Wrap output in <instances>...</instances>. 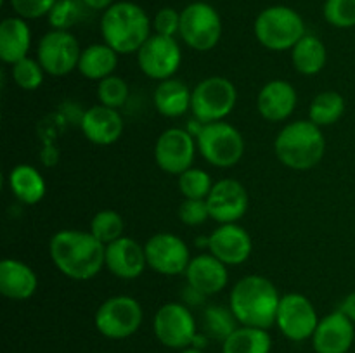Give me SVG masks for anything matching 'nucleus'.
I'll list each match as a JSON object with an SVG mask.
<instances>
[{"label":"nucleus","mask_w":355,"mask_h":353,"mask_svg":"<svg viewBox=\"0 0 355 353\" xmlns=\"http://www.w3.org/2000/svg\"><path fill=\"white\" fill-rule=\"evenodd\" d=\"M196 145L201 156L217 168H232L245 154L241 132L227 121L203 125L196 135Z\"/></svg>","instance_id":"423d86ee"},{"label":"nucleus","mask_w":355,"mask_h":353,"mask_svg":"<svg viewBox=\"0 0 355 353\" xmlns=\"http://www.w3.org/2000/svg\"><path fill=\"white\" fill-rule=\"evenodd\" d=\"M10 75H12L14 83L23 90H37L45 78V71L38 59L30 57V55L14 62L10 66Z\"/></svg>","instance_id":"c9c22d12"},{"label":"nucleus","mask_w":355,"mask_h":353,"mask_svg":"<svg viewBox=\"0 0 355 353\" xmlns=\"http://www.w3.org/2000/svg\"><path fill=\"white\" fill-rule=\"evenodd\" d=\"M83 6L87 7V9L90 10H101V12H104L106 9H110L111 6H113L116 0H82Z\"/></svg>","instance_id":"37998d69"},{"label":"nucleus","mask_w":355,"mask_h":353,"mask_svg":"<svg viewBox=\"0 0 355 353\" xmlns=\"http://www.w3.org/2000/svg\"><path fill=\"white\" fill-rule=\"evenodd\" d=\"M210 173L205 172L203 168L191 166L184 173L179 175V190L184 196V199H207L208 194L211 192Z\"/></svg>","instance_id":"473e14b6"},{"label":"nucleus","mask_w":355,"mask_h":353,"mask_svg":"<svg viewBox=\"0 0 355 353\" xmlns=\"http://www.w3.org/2000/svg\"><path fill=\"white\" fill-rule=\"evenodd\" d=\"M208 249L225 265H243L252 256L253 241L239 224H220L208 237Z\"/></svg>","instance_id":"f3484780"},{"label":"nucleus","mask_w":355,"mask_h":353,"mask_svg":"<svg viewBox=\"0 0 355 353\" xmlns=\"http://www.w3.org/2000/svg\"><path fill=\"white\" fill-rule=\"evenodd\" d=\"M38 287V277L28 263L6 258L0 263V293L14 301L30 300Z\"/></svg>","instance_id":"5701e85b"},{"label":"nucleus","mask_w":355,"mask_h":353,"mask_svg":"<svg viewBox=\"0 0 355 353\" xmlns=\"http://www.w3.org/2000/svg\"><path fill=\"white\" fill-rule=\"evenodd\" d=\"M148 266L162 275L186 273L191 263L189 246L172 232H158L144 244Z\"/></svg>","instance_id":"4468645a"},{"label":"nucleus","mask_w":355,"mask_h":353,"mask_svg":"<svg viewBox=\"0 0 355 353\" xmlns=\"http://www.w3.org/2000/svg\"><path fill=\"white\" fill-rule=\"evenodd\" d=\"M180 38L196 52H208L222 38V17L208 2H191L180 10Z\"/></svg>","instance_id":"6e6552de"},{"label":"nucleus","mask_w":355,"mask_h":353,"mask_svg":"<svg viewBox=\"0 0 355 353\" xmlns=\"http://www.w3.org/2000/svg\"><path fill=\"white\" fill-rule=\"evenodd\" d=\"M55 2L58 0H9L16 16L24 17L28 21L47 16Z\"/></svg>","instance_id":"ea45409f"},{"label":"nucleus","mask_w":355,"mask_h":353,"mask_svg":"<svg viewBox=\"0 0 355 353\" xmlns=\"http://www.w3.org/2000/svg\"><path fill=\"white\" fill-rule=\"evenodd\" d=\"M89 232L96 239H99L104 246L118 241L125 235V220L118 211L114 210H101L90 220Z\"/></svg>","instance_id":"2f4dec72"},{"label":"nucleus","mask_w":355,"mask_h":353,"mask_svg":"<svg viewBox=\"0 0 355 353\" xmlns=\"http://www.w3.org/2000/svg\"><path fill=\"white\" fill-rule=\"evenodd\" d=\"M153 30L156 35L175 37L180 31V12L173 7H162L153 17Z\"/></svg>","instance_id":"58836bf2"},{"label":"nucleus","mask_w":355,"mask_h":353,"mask_svg":"<svg viewBox=\"0 0 355 353\" xmlns=\"http://www.w3.org/2000/svg\"><path fill=\"white\" fill-rule=\"evenodd\" d=\"M180 353H205V352L200 348H194V346H187V348L180 350Z\"/></svg>","instance_id":"c03bdc74"},{"label":"nucleus","mask_w":355,"mask_h":353,"mask_svg":"<svg viewBox=\"0 0 355 353\" xmlns=\"http://www.w3.org/2000/svg\"><path fill=\"white\" fill-rule=\"evenodd\" d=\"M274 152L286 168L297 172L314 168L326 152L321 127L311 120H297L284 125L274 141Z\"/></svg>","instance_id":"20e7f679"},{"label":"nucleus","mask_w":355,"mask_h":353,"mask_svg":"<svg viewBox=\"0 0 355 353\" xmlns=\"http://www.w3.org/2000/svg\"><path fill=\"white\" fill-rule=\"evenodd\" d=\"M193 90L179 78H168L158 82L155 89V107L162 116L179 118L191 109Z\"/></svg>","instance_id":"393cba45"},{"label":"nucleus","mask_w":355,"mask_h":353,"mask_svg":"<svg viewBox=\"0 0 355 353\" xmlns=\"http://www.w3.org/2000/svg\"><path fill=\"white\" fill-rule=\"evenodd\" d=\"M128 96H130V89L121 76L111 75L97 83V97H99V104L103 106L120 109L127 104Z\"/></svg>","instance_id":"f704fd0d"},{"label":"nucleus","mask_w":355,"mask_h":353,"mask_svg":"<svg viewBox=\"0 0 355 353\" xmlns=\"http://www.w3.org/2000/svg\"><path fill=\"white\" fill-rule=\"evenodd\" d=\"M322 16L333 28L349 30L355 26V0H326Z\"/></svg>","instance_id":"e433bc0d"},{"label":"nucleus","mask_w":355,"mask_h":353,"mask_svg":"<svg viewBox=\"0 0 355 353\" xmlns=\"http://www.w3.org/2000/svg\"><path fill=\"white\" fill-rule=\"evenodd\" d=\"M328 61L324 42L312 33H305L291 48V62L300 75L312 76L322 71Z\"/></svg>","instance_id":"cd10ccee"},{"label":"nucleus","mask_w":355,"mask_h":353,"mask_svg":"<svg viewBox=\"0 0 355 353\" xmlns=\"http://www.w3.org/2000/svg\"><path fill=\"white\" fill-rule=\"evenodd\" d=\"M345 99L336 90H324L312 99L309 106V120L318 127H331L345 114Z\"/></svg>","instance_id":"c756f323"},{"label":"nucleus","mask_w":355,"mask_h":353,"mask_svg":"<svg viewBox=\"0 0 355 353\" xmlns=\"http://www.w3.org/2000/svg\"><path fill=\"white\" fill-rule=\"evenodd\" d=\"M137 62L141 71L148 78L163 80L173 78L182 62V51L175 37H163L153 33L146 44L139 48Z\"/></svg>","instance_id":"ddd939ff"},{"label":"nucleus","mask_w":355,"mask_h":353,"mask_svg":"<svg viewBox=\"0 0 355 353\" xmlns=\"http://www.w3.org/2000/svg\"><path fill=\"white\" fill-rule=\"evenodd\" d=\"M179 218L187 227L203 225L210 218L207 199H184L179 206Z\"/></svg>","instance_id":"4c0bfd02"},{"label":"nucleus","mask_w":355,"mask_h":353,"mask_svg":"<svg viewBox=\"0 0 355 353\" xmlns=\"http://www.w3.org/2000/svg\"><path fill=\"white\" fill-rule=\"evenodd\" d=\"M297 102V90L286 80H270L257 96L259 114L270 123L288 120L293 114Z\"/></svg>","instance_id":"412c9836"},{"label":"nucleus","mask_w":355,"mask_h":353,"mask_svg":"<svg viewBox=\"0 0 355 353\" xmlns=\"http://www.w3.org/2000/svg\"><path fill=\"white\" fill-rule=\"evenodd\" d=\"M118 52L107 44H92L82 51L78 61V73L87 80H101L114 75L118 66Z\"/></svg>","instance_id":"bb28decb"},{"label":"nucleus","mask_w":355,"mask_h":353,"mask_svg":"<svg viewBox=\"0 0 355 353\" xmlns=\"http://www.w3.org/2000/svg\"><path fill=\"white\" fill-rule=\"evenodd\" d=\"M281 294L263 275L241 277L229 294V308L241 325L270 329L276 324Z\"/></svg>","instance_id":"f03ea898"},{"label":"nucleus","mask_w":355,"mask_h":353,"mask_svg":"<svg viewBox=\"0 0 355 353\" xmlns=\"http://www.w3.org/2000/svg\"><path fill=\"white\" fill-rule=\"evenodd\" d=\"M83 48L71 31L51 30L37 45V59L51 76H66L78 68Z\"/></svg>","instance_id":"9b49d317"},{"label":"nucleus","mask_w":355,"mask_h":353,"mask_svg":"<svg viewBox=\"0 0 355 353\" xmlns=\"http://www.w3.org/2000/svg\"><path fill=\"white\" fill-rule=\"evenodd\" d=\"M144 311L134 296L118 294L101 303L97 308L94 324L107 339H127L141 329Z\"/></svg>","instance_id":"1a4fd4ad"},{"label":"nucleus","mask_w":355,"mask_h":353,"mask_svg":"<svg viewBox=\"0 0 355 353\" xmlns=\"http://www.w3.org/2000/svg\"><path fill=\"white\" fill-rule=\"evenodd\" d=\"M153 331L163 346L172 350L187 348L198 334L194 315L189 307L180 301L165 303L158 308L153 320Z\"/></svg>","instance_id":"9d476101"},{"label":"nucleus","mask_w":355,"mask_h":353,"mask_svg":"<svg viewBox=\"0 0 355 353\" xmlns=\"http://www.w3.org/2000/svg\"><path fill=\"white\" fill-rule=\"evenodd\" d=\"M83 9L87 7L82 0H58L47 14L49 24L52 30L69 31L83 17Z\"/></svg>","instance_id":"72a5a7b5"},{"label":"nucleus","mask_w":355,"mask_h":353,"mask_svg":"<svg viewBox=\"0 0 355 353\" xmlns=\"http://www.w3.org/2000/svg\"><path fill=\"white\" fill-rule=\"evenodd\" d=\"M205 298L207 296H205L203 293H200V291H196L194 287H191L189 284H186V289H184L182 293L184 305H187V307H189V305H201Z\"/></svg>","instance_id":"a19ab883"},{"label":"nucleus","mask_w":355,"mask_h":353,"mask_svg":"<svg viewBox=\"0 0 355 353\" xmlns=\"http://www.w3.org/2000/svg\"><path fill=\"white\" fill-rule=\"evenodd\" d=\"M238 324V318L234 317L231 308L218 307V305H211V307L205 308L203 331L208 338L225 341L239 327Z\"/></svg>","instance_id":"7c9ffc66"},{"label":"nucleus","mask_w":355,"mask_h":353,"mask_svg":"<svg viewBox=\"0 0 355 353\" xmlns=\"http://www.w3.org/2000/svg\"><path fill=\"white\" fill-rule=\"evenodd\" d=\"M7 182H9L12 196L19 203L28 204V206L40 203L47 190V183H45L42 173L30 165L14 166L7 175Z\"/></svg>","instance_id":"a878e982"},{"label":"nucleus","mask_w":355,"mask_h":353,"mask_svg":"<svg viewBox=\"0 0 355 353\" xmlns=\"http://www.w3.org/2000/svg\"><path fill=\"white\" fill-rule=\"evenodd\" d=\"M101 35L118 54H137L153 35V19L139 3L121 0L103 12Z\"/></svg>","instance_id":"7ed1b4c3"},{"label":"nucleus","mask_w":355,"mask_h":353,"mask_svg":"<svg viewBox=\"0 0 355 353\" xmlns=\"http://www.w3.org/2000/svg\"><path fill=\"white\" fill-rule=\"evenodd\" d=\"M31 47V28L28 19L10 16L0 23V57L6 64L28 57Z\"/></svg>","instance_id":"b1692460"},{"label":"nucleus","mask_w":355,"mask_h":353,"mask_svg":"<svg viewBox=\"0 0 355 353\" xmlns=\"http://www.w3.org/2000/svg\"><path fill=\"white\" fill-rule=\"evenodd\" d=\"M272 338L267 329L239 325L225 341H222V353H270Z\"/></svg>","instance_id":"c85d7f7f"},{"label":"nucleus","mask_w":355,"mask_h":353,"mask_svg":"<svg viewBox=\"0 0 355 353\" xmlns=\"http://www.w3.org/2000/svg\"><path fill=\"white\" fill-rule=\"evenodd\" d=\"M104 263H106V269L118 279L134 280L141 277L148 266L146 249L135 239L123 235L106 246Z\"/></svg>","instance_id":"6ab92c4d"},{"label":"nucleus","mask_w":355,"mask_h":353,"mask_svg":"<svg viewBox=\"0 0 355 353\" xmlns=\"http://www.w3.org/2000/svg\"><path fill=\"white\" fill-rule=\"evenodd\" d=\"M238 102L236 85L225 76H208L193 90L191 111L193 116L203 125L224 121Z\"/></svg>","instance_id":"0eeeda50"},{"label":"nucleus","mask_w":355,"mask_h":353,"mask_svg":"<svg viewBox=\"0 0 355 353\" xmlns=\"http://www.w3.org/2000/svg\"><path fill=\"white\" fill-rule=\"evenodd\" d=\"M255 38L267 51H291L307 33L300 14L288 6H270L260 10L253 24Z\"/></svg>","instance_id":"39448f33"},{"label":"nucleus","mask_w":355,"mask_h":353,"mask_svg":"<svg viewBox=\"0 0 355 353\" xmlns=\"http://www.w3.org/2000/svg\"><path fill=\"white\" fill-rule=\"evenodd\" d=\"M186 280L191 287L203 293L205 296H214L227 286V265L215 258L211 253L198 255L191 260L187 266Z\"/></svg>","instance_id":"4be33fe9"},{"label":"nucleus","mask_w":355,"mask_h":353,"mask_svg":"<svg viewBox=\"0 0 355 353\" xmlns=\"http://www.w3.org/2000/svg\"><path fill=\"white\" fill-rule=\"evenodd\" d=\"M340 311H343V314L347 315V317L350 318V320L355 324V291L354 293L347 294L345 298L342 300V303H340L338 307Z\"/></svg>","instance_id":"79ce46f5"},{"label":"nucleus","mask_w":355,"mask_h":353,"mask_svg":"<svg viewBox=\"0 0 355 353\" xmlns=\"http://www.w3.org/2000/svg\"><path fill=\"white\" fill-rule=\"evenodd\" d=\"M49 255L55 269L71 280H90L106 266V246L92 232L64 228L49 242Z\"/></svg>","instance_id":"f257e3e1"},{"label":"nucleus","mask_w":355,"mask_h":353,"mask_svg":"<svg viewBox=\"0 0 355 353\" xmlns=\"http://www.w3.org/2000/svg\"><path fill=\"white\" fill-rule=\"evenodd\" d=\"M355 339V324L343 311L335 310L319 320L312 334L315 353H349Z\"/></svg>","instance_id":"a211bd4d"},{"label":"nucleus","mask_w":355,"mask_h":353,"mask_svg":"<svg viewBox=\"0 0 355 353\" xmlns=\"http://www.w3.org/2000/svg\"><path fill=\"white\" fill-rule=\"evenodd\" d=\"M319 320L315 307L305 294L288 293L281 296L276 325L284 338L297 343L312 339Z\"/></svg>","instance_id":"f8f14e48"},{"label":"nucleus","mask_w":355,"mask_h":353,"mask_svg":"<svg viewBox=\"0 0 355 353\" xmlns=\"http://www.w3.org/2000/svg\"><path fill=\"white\" fill-rule=\"evenodd\" d=\"M211 220L220 224H238L250 208L248 190L234 179H222L214 183L207 197Z\"/></svg>","instance_id":"dca6fc26"},{"label":"nucleus","mask_w":355,"mask_h":353,"mask_svg":"<svg viewBox=\"0 0 355 353\" xmlns=\"http://www.w3.org/2000/svg\"><path fill=\"white\" fill-rule=\"evenodd\" d=\"M82 134L96 145H111L123 134V118L120 111L106 107L103 104L89 107L80 121Z\"/></svg>","instance_id":"aec40b11"},{"label":"nucleus","mask_w":355,"mask_h":353,"mask_svg":"<svg viewBox=\"0 0 355 353\" xmlns=\"http://www.w3.org/2000/svg\"><path fill=\"white\" fill-rule=\"evenodd\" d=\"M194 135L184 128H166L155 144V161L159 168L170 175H177L189 170L196 156Z\"/></svg>","instance_id":"2eb2a0df"}]
</instances>
